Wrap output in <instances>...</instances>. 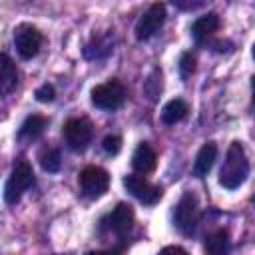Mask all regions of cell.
<instances>
[{
    "mask_svg": "<svg viewBox=\"0 0 255 255\" xmlns=\"http://www.w3.org/2000/svg\"><path fill=\"white\" fill-rule=\"evenodd\" d=\"M249 173V159H247V153L243 149V145L239 141H233L227 149V155H225V163L219 171V183L227 189H235L239 187L245 177Z\"/></svg>",
    "mask_w": 255,
    "mask_h": 255,
    "instance_id": "obj_1",
    "label": "cell"
},
{
    "mask_svg": "<svg viewBox=\"0 0 255 255\" xmlns=\"http://www.w3.org/2000/svg\"><path fill=\"white\" fill-rule=\"evenodd\" d=\"M34 185V171H32V165L26 161V159H16L14 165H12V173L4 185V199L6 203L14 205L20 201L22 193Z\"/></svg>",
    "mask_w": 255,
    "mask_h": 255,
    "instance_id": "obj_2",
    "label": "cell"
},
{
    "mask_svg": "<svg viewBox=\"0 0 255 255\" xmlns=\"http://www.w3.org/2000/svg\"><path fill=\"white\" fill-rule=\"evenodd\" d=\"M126 100H128V90L118 80H110V82L98 84L92 90V104L96 108H100V110H106V112L120 110L126 104Z\"/></svg>",
    "mask_w": 255,
    "mask_h": 255,
    "instance_id": "obj_3",
    "label": "cell"
},
{
    "mask_svg": "<svg viewBox=\"0 0 255 255\" xmlns=\"http://www.w3.org/2000/svg\"><path fill=\"white\" fill-rule=\"evenodd\" d=\"M173 223L177 225V229L185 235H191L199 223V205H197V197L187 191L181 195V199L175 205L173 211Z\"/></svg>",
    "mask_w": 255,
    "mask_h": 255,
    "instance_id": "obj_4",
    "label": "cell"
},
{
    "mask_svg": "<svg viewBox=\"0 0 255 255\" xmlns=\"http://www.w3.org/2000/svg\"><path fill=\"white\" fill-rule=\"evenodd\" d=\"M62 135L70 149L82 151L92 141V135H94L92 122L88 118H70L62 128Z\"/></svg>",
    "mask_w": 255,
    "mask_h": 255,
    "instance_id": "obj_5",
    "label": "cell"
},
{
    "mask_svg": "<svg viewBox=\"0 0 255 255\" xmlns=\"http://www.w3.org/2000/svg\"><path fill=\"white\" fill-rule=\"evenodd\" d=\"M78 181H80L82 193L86 197H90V199H96V197H102L108 191V187H110V173L104 167L88 165V167H84L80 171Z\"/></svg>",
    "mask_w": 255,
    "mask_h": 255,
    "instance_id": "obj_6",
    "label": "cell"
},
{
    "mask_svg": "<svg viewBox=\"0 0 255 255\" xmlns=\"http://www.w3.org/2000/svg\"><path fill=\"white\" fill-rule=\"evenodd\" d=\"M14 46L20 54V58L30 60L34 58L42 48V34L38 28L30 24H22L14 30Z\"/></svg>",
    "mask_w": 255,
    "mask_h": 255,
    "instance_id": "obj_7",
    "label": "cell"
},
{
    "mask_svg": "<svg viewBox=\"0 0 255 255\" xmlns=\"http://www.w3.org/2000/svg\"><path fill=\"white\" fill-rule=\"evenodd\" d=\"M124 185H126V189H128L137 201H141V203H145V205L157 203V201L161 199V195H163V189H161L159 185L149 183V181L143 179L141 175H126V177H124Z\"/></svg>",
    "mask_w": 255,
    "mask_h": 255,
    "instance_id": "obj_8",
    "label": "cell"
},
{
    "mask_svg": "<svg viewBox=\"0 0 255 255\" xmlns=\"http://www.w3.org/2000/svg\"><path fill=\"white\" fill-rule=\"evenodd\" d=\"M163 22H165V6L159 4V2L151 4V6L143 12V16L137 20V24H135V38H137V40H147V38H151V36L163 26Z\"/></svg>",
    "mask_w": 255,
    "mask_h": 255,
    "instance_id": "obj_9",
    "label": "cell"
},
{
    "mask_svg": "<svg viewBox=\"0 0 255 255\" xmlns=\"http://www.w3.org/2000/svg\"><path fill=\"white\" fill-rule=\"evenodd\" d=\"M106 227L116 235H126L133 225V209L129 203H118L116 209L104 219Z\"/></svg>",
    "mask_w": 255,
    "mask_h": 255,
    "instance_id": "obj_10",
    "label": "cell"
},
{
    "mask_svg": "<svg viewBox=\"0 0 255 255\" xmlns=\"http://www.w3.org/2000/svg\"><path fill=\"white\" fill-rule=\"evenodd\" d=\"M131 165H133V169L139 171V173H151V171L155 169V165H157V155H155L153 147H151L149 143L141 141V143L135 147L133 155H131Z\"/></svg>",
    "mask_w": 255,
    "mask_h": 255,
    "instance_id": "obj_11",
    "label": "cell"
},
{
    "mask_svg": "<svg viewBox=\"0 0 255 255\" xmlns=\"http://www.w3.org/2000/svg\"><path fill=\"white\" fill-rule=\"evenodd\" d=\"M219 28V16L215 12H207L203 16H199L193 24H191V36L197 44L205 42L209 36H213V32Z\"/></svg>",
    "mask_w": 255,
    "mask_h": 255,
    "instance_id": "obj_12",
    "label": "cell"
},
{
    "mask_svg": "<svg viewBox=\"0 0 255 255\" xmlns=\"http://www.w3.org/2000/svg\"><path fill=\"white\" fill-rule=\"evenodd\" d=\"M217 159V145L213 141H207L201 145V149L197 151V157H195V163H193V175L195 177H203L209 173V169L213 167Z\"/></svg>",
    "mask_w": 255,
    "mask_h": 255,
    "instance_id": "obj_13",
    "label": "cell"
},
{
    "mask_svg": "<svg viewBox=\"0 0 255 255\" xmlns=\"http://www.w3.org/2000/svg\"><path fill=\"white\" fill-rule=\"evenodd\" d=\"M18 84V72L12 62V58L4 52H0V96L12 92Z\"/></svg>",
    "mask_w": 255,
    "mask_h": 255,
    "instance_id": "obj_14",
    "label": "cell"
},
{
    "mask_svg": "<svg viewBox=\"0 0 255 255\" xmlns=\"http://www.w3.org/2000/svg\"><path fill=\"white\" fill-rule=\"evenodd\" d=\"M187 114H189V106H187L183 100L175 98V100H171V102H167V104L163 106V110H161V120H163V124H167V126H175L177 122L185 120Z\"/></svg>",
    "mask_w": 255,
    "mask_h": 255,
    "instance_id": "obj_15",
    "label": "cell"
},
{
    "mask_svg": "<svg viewBox=\"0 0 255 255\" xmlns=\"http://www.w3.org/2000/svg\"><path fill=\"white\" fill-rule=\"evenodd\" d=\"M46 124H48V120L44 116H40V114L28 116L24 120L22 128H20V137L22 139H36V137H40L44 133V129H46Z\"/></svg>",
    "mask_w": 255,
    "mask_h": 255,
    "instance_id": "obj_16",
    "label": "cell"
},
{
    "mask_svg": "<svg viewBox=\"0 0 255 255\" xmlns=\"http://www.w3.org/2000/svg\"><path fill=\"white\" fill-rule=\"evenodd\" d=\"M229 249V235L225 229H217L205 239V251L207 255H225Z\"/></svg>",
    "mask_w": 255,
    "mask_h": 255,
    "instance_id": "obj_17",
    "label": "cell"
},
{
    "mask_svg": "<svg viewBox=\"0 0 255 255\" xmlns=\"http://www.w3.org/2000/svg\"><path fill=\"white\" fill-rule=\"evenodd\" d=\"M110 52H112L110 36L94 40V42H92V44H88V46H86V50H84L86 58H102V56H106V54H110Z\"/></svg>",
    "mask_w": 255,
    "mask_h": 255,
    "instance_id": "obj_18",
    "label": "cell"
},
{
    "mask_svg": "<svg viewBox=\"0 0 255 255\" xmlns=\"http://www.w3.org/2000/svg\"><path fill=\"white\" fill-rule=\"evenodd\" d=\"M40 165H42L44 171H48V173H56V171L60 169V165H62L60 151H58L56 147L46 149V151L40 155Z\"/></svg>",
    "mask_w": 255,
    "mask_h": 255,
    "instance_id": "obj_19",
    "label": "cell"
},
{
    "mask_svg": "<svg viewBox=\"0 0 255 255\" xmlns=\"http://www.w3.org/2000/svg\"><path fill=\"white\" fill-rule=\"evenodd\" d=\"M143 92L147 94L149 100H155L159 96V92H161V72L159 70H153L149 74V78L143 84Z\"/></svg>",
    "mask_w": 255,
    "mask_h": 255,
    "instance_id": "obj_20",
    "label": "cell"
},
{
    "mask_svg": "<svg viewBox=\"0 0 255 255\" xmlns=\"http://www.w3.org/2000/svg\"><path fill=\"white\" fill-rule=\"evenodd\" d=\"M102 147H104V151H106L108 155H116V153H120V149H122V137L110 133V135L104 137Z\"/></svg>",
    "mask_w": 255,
    "mask_h": 255,
    "instance_id": "obj_21",
    "label": "cell"
},
{
    "mask_svg": "<svg viewBox=\"0 0 255 255\" xmlns=\"http://www.w3.org/2000/svg\"><path fill=\"white\" fill-rule=\"evenodd\" d=\"M193 70H195V56L191 52L181 54V58H179V72H181V76L187 78Z\"/></svg>",
    "mask_w": 255,
    "mask_h": 255,
    "instance_id": "obj_22",
    "label": "cell"
},
{
    "mask_svg": "<svg viewBox=\"0 0 255 255\" xmlns=\"http://www.w3.org/2000/svg\"><path fill=\"white\" fill-rule=\"evenodd\" d=\"M34 96H36L38 102H52L54 96H56V92H54V86L44 84V86H40V88L34 92Z\"/></svg>",
    "mask_w": 255,
    "mask_h": 255,
    "instance_id": "obj_23",
    "label": "cell"
},
{
    "mask_svg": "<svg viewBox=\"0 0 255 255\" xmlns=\"http://www.w3.org/2000/svg\"><path fill=\"white\" fill-rule=\"evenodd\" d=\"M157 255H187V253H185V249H181V247H177V245H167V247H163Z\"/></svg>",
    "mask_w": 255,
    "mask_h": 255,
    "instance_id": "obj_24",
    "label": "cell"
},
{
    "mask_svg": "<svg viewBox=\"0 0 255 255\" xmlns=\"http://www.w3.org/2000/svg\"><path fill=\"white\" fill-rule=\"evenodd\" d=\"M86 255H122L120 249H102V251H90Z\"/></svg>",
    "mask_w": 255,
    "mask_h": 255,
    "instance_id": "obj_25",
    "label": "cell"
}]
</instances>
